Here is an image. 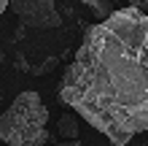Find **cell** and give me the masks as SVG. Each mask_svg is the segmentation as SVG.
<instances>
[{"label": "cell", "instance_id": "1", "mask_svg": "<svg viewBox=\"0 0 148 146\" xmlns=\"http://www.w3.org/2000/svg\"><path fill=\"white\" fill-rule=\"evenodd\" d=\"M59 95L113 146L148 130V14L129 6L86 30Z\"/></svg>", "mask_w": 148, "mask_h": 146}, {"label": "cell", "instance_id": "8", "mask_svg": "<svg viewBox=\"0 0 148 146\" xmlns=\"http://www.w3.org/2000/svg\"><path fill=\"white\" fill-rule=\"evenodd\" d=\"M54 146H78V141H65V143H54Z\"/></svg>", "mask_w": 148, "mask_h": 146}, {"label": "cell", "instance_id": "6", "mask_svg": "<svg viewBox=\"0 0 148 146\" xmlns=\"http://www.w3.org/2000/svg\"><path fill=\"white\" fill-rule=\"evenodd\" d=\"M129 6L137 8V11H143V14H148V0H129Z\"/></svg>", "mask_w": 148, "mask_h": 146}, {"label": "cell", "instance_id": "3", "mask_svg": "<svg viewBox=\"0 0 148 146\" xmlns=\"http://www.w3.org/2000/svg\"><path fill=\"white\" fill-rule=\"evenodd\" d=\"M14 14L22 19L24 27L32 30H57L62 19H59L57 3L54 0H8Z\"/></svg>", "mask_w": 148, "mask_h": 146}, {"label": "cell", "instance_id": "5", "mask_svg": "<svg viewBox=\"0 0 148 146\" xmlns=\"http://www.w3.org/2000/svg\"><path fill=\"white\" fill-rule=\"evenodd\" d=\"M84 6H89L92 8V14L97 16V19H105V16L113 14V3L110 0H81Z\"/></svg>", "mask_w": 148, "mask_h": 146}, {"label": "cell", "instance_id": "7", "mask_svg": "<svg viewBox=\"0 0 148 146\" xmlns=\"http://www.w3.org/2000/svg\"><path fill=\"white\" fill-rule=\"evenodd\" d=\"M5 8H8V0H0V16L5 14Z\"/></svg>", "mask_w": 148, "mask_h": 146}, {"label": "cell", "instance_id": "2", "mask_svg": "<svg viewBox=\"0 0 148 146\" xmlns=\"http://www.w3.org/2000/svg\"><path fill=\"white\" fill-rule=\"evenodd\" d=\"M49 108L38 92H22L0 114V141L8 146H43L49 141Z\"/></svg>", "mask_w": 148, "mask_h": 146}, {"label": "cell", "instance_id": "4", "mask_svg": "<svg viewBox=\"0 0 148 146\" xmlns=\"http://www.w3.org/2000/svg\"><path fill=\"white\" fill-rule=\"evenodd\" d=\"M57 133L67 141H78V119L73 114H62L57 122Z\"/></svg>", "mask_w": 148, "mask_h": 146}]
</instances>
